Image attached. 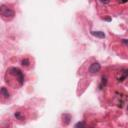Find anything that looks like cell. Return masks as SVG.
Returning a JSON list of instances; mask_svg holds the SVG:
<instances>
[{
    "label": "cell",
    "instance_id": "8992f818",
    "mask_svg": "<svg viewBox=\"0 0 128 128\" xmlns=\"http://www.w3.org/2000/svg\"><path fill=\"white\" fill-rule=\"evenodd\" d=\"M90 33H91L93 36L97 37V38H100V39H104V38H105V33L102 32V31H92V30H91Z\"/></svg>",
    "mask_w": 128,
    "mask_h": 128
},
{
    "label": "cell",
    "instance_id": "7a4b0ae2",
    "mask_svg": "<svg viewBox=\"0 0 128 128\" xmlns=\"http://www.w3.org/2000/svg\"><path fill=\"white\" fill-rule=\"evenodd\" d=\"M0 14H1V17H2L3 20H5V21H10V20H12V19L14 18V16H15V11H14L12 8L8 7L7 5L2 4V5L0 6Z\"/></svg>",
    "mask_w": 128,
    "mask_h": 128
},
{
    "label": "cell",
    "instance_id": "277c9868",
    "mask_svg": "<svg viewBox=\"0 0 128 128\" xmlns=\"http://www.w3.org/2000/svg\"><path fill=\"white\" fill-rule=\"evenodd\" d=\"M0 95H1V99H2V101H5V100H7V99L10 98V94H9L8 90H7L5 87H1Z\"/></svg>",
    "mask_w": 128,
    "mask_h": 128
},
{
    "label": "cell",
    "instance_id": "5bb4252c",
    "mask_svg": "<svg viewBox=\"0 0 128 128\" xmlns=\"http://www.w3.org/2000/svg\"><path fill=\"white\" fill-rule=\"evenodd\" d=\"M127 110H128V105H127Z\"/></svg>",
    "mask_w": 128,
    "mask_h": 128
},
{
    "label": "cell",
    "instance_id": "30bf717a",
    "mask_svg": "<svg viewBox=\"0 0 128 128\" xmlns=\"http://www.w3.org/2000/svg\"><path fill=\"white\" fill-rule=\"evenodd\" d=\"M74 126H75V127H84V126H86V124H85L84 122H78V123H76Z\"/></svg>",
    "mask_w": 128,
    "mask_h": 128
},
{
    "label": "cell",
    "instance_id": "3957f363",
    "mask_svg": "<svg viewBox=\"0 0 128 128\" xmlns=\"http://www.w3.org/2000/svg\"><path fill=\"white\" fill-rule=\"evenodd\" d=\"M100 70H101V64L99 62H93L89 67V73L92 75L97 74L98 72H100Z\"/></svg>",
    "mask_w": 128,
    "mask_h": 128
},
{
    "label": "cell",
    "instance_id": "ba28073f",
    "mask_svg": "<svg viewBox=\"0 0 128 128\" xmlns=\"http://www.w3.org/2000/svg\"><path fill=\"white\" fill-rule=\"evenodd\" d=\"M106 84H107V78L105 77V76H103L102 78H101V84H100V89H102L103 87H105L106 86Z\"/></svg>",
    "mask_w": 128,
    "mask_h": 128
},
{
    "label": "cell",
    "instance_id": "52a82bcc",
    "mask_svg": "<svg viewBox=\"0 0 128 128\" xmlns=\"http://www.w3.org/2000/svg\"><path fill=\"white\" fill-rule=\"evenodd\" d=\"M30 64H31V62H30V60H29L28 58H23V59L21 60V65H22L23 67H29Z\"/></svg>",
    "mask_w": 128,
    "mask_h": 128
},
{
    "label": "cell",
    "instance_id": "9c48e42d",
    "mask_svg": "<svg viewBox=\"0 0 128 128\" xmlns=\"http://www.w3.org/2000/svg\"><path fill=\"white\" fill-rule=\"evenodd\" d=\"M14 116H15V118L18 119V120H22V119H23V115H22V113H21L20 111H16V112L14 113Z\"/></svg>",
    "mask_w": 128,
    "mask_h": 128
},
{
    "label": "cell",
    "instance_id": "7c38bea8",
    "mask_svg": "<svg viewBox=\"0 0 128 128\" xmlns=\"http://www.w3.org/2000/svg\"><path fill=\"white\" fill-rule=\"evenodd\" d=\"M118 2H119L120 4H125V3L128 2V0H118Z\"/></svg>",
    "mask_w": 128,
    "mask_h": 128
},
{
    "label": "cell",
    "instance_id": "5b68a950",
    "mask_svg": "<svg viewBox=\"0 0 128 128\" xmlns=\"http://www.w3.org/2000/svg\"><path fill=\"white\" fill-rule=\"evenodd\" d=\"M71 120H72V116L69 113L62 114V122H63V125H65V126L69 125V123L71 122Z\"/></svg>",
    "mask_w": 128,
    "mask_h": 128
},
{
    "label": "cell",
    "instance_id": "8fae6325",
    "mask_svg": "<svg viewBox=\"0 0 128 128\" xmlns=\"http://www.w3.org/2000/svg\"><path fill=\"white\" fill-rule=\"evenodd\" d=\"M121 42H122V44H124L125 46H128V39H122Z\"/></svg>",
    "mask_w": 128,
    "mask_h": 128
},
{
    "label": "cell",
    "instance_id": "6da1fadb",
    "mask_svg": "<svg viewBox=\"0 0 128 128\" xmlns=\"http://www.w3.org/2000/svg\"><path fill=\"white\" fill-rule=\"evenodd\" d=\"M6 74L11 76L14 81L17 83L18 86H23L24 85V82H25V76L23 74V72L17 68V67H10L7 69L6 71Z\"/></svg>",
    "mask_w": 128,
    "mask_h": 128
},
{
    "label": "cell",
    "instance_id": "4fadbf2b",
    "mask_svg": "<svg viewBox=\"0 0 128 128\" xmlns=\"http://www.w3.org/2000/svg\"><path fill=\"white\" fill-rule=\"evenodd\" d=\"M101 2H103V3H108L109 0H101Z\"/></svg>",
    "mask_w": 128,
    "mask_h": 128
}]
</instances>
